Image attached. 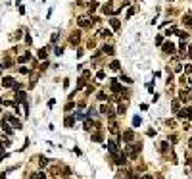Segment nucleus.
<instances>
[{"label":"nucleus","instance_id":"obj_1","mask_svg":"<svg viewBox=\"0 0 192 179\" xmlns=\"http://www.w3.org/2000/svg\"><path fill=\"white\" fill-rule=\"evenodd\" d=\"M113 162L117 164V166H125L127 164V154H113Z\"/></svg>","mask_w":192,"mask_h":179},{"label":"nucleus","instance_id":"obj_2","mask_svg":"<svg viewBox=\"0 0 192 179\" xmlns=\"http://www.w3.org/2000/svg\"><path fill=\"white\" fill-rule=\"evenodd\" d=\"M106 147H108V150H109L111 154H119V145H117V141H113V139H109Z\"/></svg>","mask_w":192,"mask_h":179},{"label":"nucleus","instance_id":"obj_3","mask_svg":"<svg viewBox=\"0 0 192 179\" xmlns=\"http://www.w3.org/2000/svg\"><path fill=\"white\" fill-rule=\"evenodd\" d=\"M109 87H111V93H115V95H117V93H121V91H123V87H121L119 83H117L115 79H109Z\"/></svg>","mask_w":192,"mask_h":179},{"label":"nucleus","instance_id":"obj_4","mask_svg":"<svg viewBox=\"0 0 192 179\" xmlns=\"http://www.w3.org/2000/svg\"><path fill=\"white\" fill-rule=\"evenodd\" d=\"M121 137H123V141H125V143H133L134 141V133H133V131H123Z\"/></svg>","mask_w":192,"mask_h":179},{"label":"nucleus","instance_id":"obj_5","mask_svg":"<svg viewBox=\"0 0 192 179\" xmlns=\"http://www.w3.org/2000/svg\"><path fill=\"white\" fill-rule=\"evenodd\" d=\"M2 131H4V133H12V127H10V120H8V118H2Z\"/></svg>","mask_w":192,"mask_h":179},{"label":"nucleus","instance_id":"obj_6","mask_svg":"<svg viewBox=\"0 0 192 179\" xmlns=\"http://www.w3.org/2000/svg\"><path fill=\"white\" fill-rule=\"evenodd\" d=\"M100 112H102V114H106L108 118H113V110L109 108L108 104H102V108H100Z\"/></svg>","mask_w":192,"mask_h":179},{"label":"nucleus","instance_id":"obj_7","mask_svg":"<svg viewBox=\"0 0 192 179\" xmlns=\"http://www.w3.org/2000/svg\"><path fill=\"white\" fill-rule=\"evenodd\" d=\"M163 52L173 54V52H175V45H173V43H163Z\"/></svg>","mask_w":192,"mask_h":179},{"label":"nucleus","instance_id":"obj_8","mask_svg":"<svg viewBox=\"0 0 192 179\" xmlns=\"http://www.w3.org/2000/svg\"><path fill=\"white\" fill-rule=\"evenodd\" d=\"M79 41H81V33H79V31H75L73 35H71L69 43H71V45H79Z\"/></svg>","mask_w":192,"mask_h":179},{"label":"nucleus","instance_id":"obj_9","mask_svg":"<svg viewBox=\"0 0 192 179\" xmlns=\"http://www.w3.org/2000/svg\"><path fill=\"white\" fill-rule=\"evenodd\" d=\"M17 102H27L25 100V93H23V91H17V93H15V104Z\"/></svg>","mask_w":192,"mask_h":179},{"label":"nucleus","instance_id":"obj_10","mask_svg":"<svg viewBox=\"0 0 192 179\" xmlns=\"http://www.w3.org/2000/svg\"><path fill=\"white\" fill-rule=\"evenodd\" d=\"M2 85H4V87H15L12 77H4V79H2Z\"/></svg>","mask_w":192,"mask_h":179},{"label":"nucleus","instance_id":"obj_11","mask_svg":"<svg viewBox=\"0 0 192 179\" xmlns=\"http://www.w3.org/2000/svg\"><path fill=\"white\" fill-rule=\"evenodd\" d=\"M8 120H10V122L13 123V127L15 129H21V122H19V120H15V118H13V116H6Z\"/></svg>","mask_w":192,"mask_h":179},{"label":"nucleus","instance_id":"obj_12","mask_svg":"<svg viewBox=\"0 0 192 179\" xmlns=\"http://www.w3.org/2000/svg\"><path fill=\"white\" fill-rule=\"evenodd\" d=\"M109 25H111V29H115V31H117V29L121 27V23H119V19L111 18V19H109Z\"/></svg>","mask_w":192,"mask_h":179},{"label":"nucleus","instance_id":"obj_13","mask_svg":"<svg viewBox=\"0 0 192 179\" xmlns=\"http://www.w3.org/2000/svg\"><path fill=\"white\" fill-rule=\"evenodd\" d=\"M77 23H79L81 27H89V25H90L89 18H79V19H77Z\"/></svg>","mask_w":192,"mask_h":179},{"label":"nucleus","instance_id":"obj_14","mask_svg":"<svg viewBox=\"0 0 192 179\" xmlns=\"http://www.w3.org/2000/svg\"><path fill=\"white\" fill-rule=\"evenodd\" d=\"M179 98L183 100V102H188V98H190V96H188V93L183 89V91H179Z\"/></svg>","mask_w":192,"mask_h":179},{"label":"nucleus","instance_id":"obj_15","mask_svg":"<svg viewBox=\"0 0 192 179\" xmlns=\"http://www.w3.org/2000/svg\"><path fill=\"white\" fill-rule=\"evenodd\" d=\"M177 118H179V120H188V114H186V108L179 110V112H177Z\"/></svg>","mask_w":192,"mask_h":179},{"label":"nucleus","instance_id":"obj_16","mask_svg":"<svg viewBox=\"0 0 192 179\" xmlns=\"http://www.w3.org/2000/svg\"><path fill=\"white\" fill-rule=\"evenodd\" d=\"M64 123H65V127H73V125H75V118H71V116H67Z\"/></svg>","mask_w":192,"mask_h":179},{"label":"nucleus","instance_id":"obj_17","mask_svg":"<svg viewBox=\"0 0 192 179\" xmlns=\"http://www.w3.org/2000/svg\"><path fill=\"white\" fill-rule=\"evenodd\" d=\"M31 179H46V173H44V172H37V173H31Z\"/></svg>","mask_w":192,"mask_h":179},{"label":"nucleus","instance_id":"obj_18","mask_svg":"<svg viewBox=\"0 0 192 179\" xmlns=\"http://www.w3.org/2000/svg\"><path fill=\"white\" fill-rule=\"evenodd\" d=\"M102 52H104V54H109V56H111L115 50H113V46H111V45H106V46L102 48Z\"/></svg>","mask_w":192,"mask_h":179},{"label":"nucleus","instance_id":"obj_19","mask_svg":"<svg viewBox=\"0 0 192 179\" xmlns=\"http://www.w3.org/2000/svg\"><path fill=\"white\" fill-rule=\"evenodd\" d=\"M183 23L188 25V27H192V16H190V14H186L185 18H183Z\"/></svg>","mask_w":192,"mask_h":179},{"label":"nucleus","instance_id":"obj_20","mask_svg":"<svg viewBox=\"0 0 192 179\" xmlns=\"http://www.w3.org/2000/svg\"><path fill=\"white\" fill-rule=\"evenodd\" d=\"M85 85H87V77H83V75H81V79L77 81V91H79V89H83Z\"/></svg>","mask_w":192,"mask_h":179},{"label":"nucleus","instance_id":"obj_21","mask_svg":"<svg viewBox=\"0 0 192 179\" xmlns=\"http://www.w3.org/2000/svg\"><path fill=\"white\" fill-rule=\"evenodd\" d=\"M102 12H104V14H113V8H111V2H108V4H106V6L102 8Z\"/></svg>","mask_w":192,"mask_h":179},{"label":"nucleus","instance_id":"obj_22","mask_svg":"<svg viewBox=\"0 0 192 179\" xmlns=\"http://www.w3.org/2000/svg\"><path fill=\"white\" fill-rule=\"evenodd\" d=\"M46 56H48V48H40V50H38V58H40V60H44Z\"/></svg>","mask_w":192,"mask_h":179},{"label":"nucleus","instance_id":"obj_23","mask_svg":"<svg viewBox=\"0 0 192 179\" xmlns=\"http://www.w3.org/2000/svg\"><path fill=\"white\" fill-rule=\"evenodd\" d=\"M125 112H127V104H119V108H117V114H119V116H125Z\"/></svg>","mask_w":192,"mask_h":179},{"label":"nucleus","instance_id":"obj_24","mask_svg":"<svg viewBox=\"0 0 192 179\" xmlns=\"http://www.w3.org/2000/svg\"><path fill=\"white\" fill-rule=\"evenodd\" d=\"M96 8H98V2H94V0H90V2H89V12L92 14V12L96 10Z\"/></svg>","mask_w":192,"mask_h":179},{"label":"nucleus","instance_id":"obj_25","mask_svg":"<svg viewBox=\"0 0 192 179\" xmlns=\"http://www.w3.org/2000/svg\"><path fill=\"white\" fill-rule=\"evenodd\" d=\"M109 70H113V71H119V62H117V60H113V62L109 64Z\"/></svg>","mask_w":192,"mask_h":179},{"label":"nucleus","instance_id":"obj_26","mask_svg":"<svg viewBox=\"0 0 192 179\" xmlns=\"http://www.w3.org/2000/svg\"><path fill=\"white\" fill-rule=\"evenodd\" d=\"M38 166H40V168L48 166V158H44V156H40V160H38Z\"/></svg>","mask_w":192,"mask_h":179},{"label":"nucleus","instance_id":"obj_27","mask_svg":"<svg viewBox=\"0 0 192 179\" xmlns=\"http://www.w3.org/2000/svg\"><path fill=\"white\" fill-rule=\"evenodd\" d=\"M92 141H94V143H100V141H102V133H100V131H98V133H94V135H92Z\"/></svg>","mask_w":192,"mask_h":179},{"label":"nucleus","instance_id":"obj_28","mask_svg":"<svg viewBox=\"0 0 192 179\" xmlns=\"http://www.w3.org/2000/svg\"><path fill=\"white\" fill-rule=\"evenodd\" d=\"M121 81H123V83H127V85L133 83V79H131V77H127V75H123V73H121Z\"/></svg>","mask_w":192,"mask_h":179},{"label":"nucleus","instance_id":"obj_29","mask_svg":"<svg viewBox=\"0 0 192 179\" xmlns=\"http://www.w3.org/2000/svg\"><path fill=\"white\" fill-rule=\"evenodd\" d=\"M100 37H111V31H109V29H102V31H100Z\"/></svg>","mask_w":192,"mask_h":179},{"label":"nucleus","instance_id":"obj_30","mask_svg":"<svg viewBox=\"0 0 192 179\" xmlns=\"http://www.w3.org/2000/svg\"><path fill=\"white\" fill-rule=\"evenodd\" d=\"M140 123H142V120L138 118V116H136V118H133V125H134V127H138Z\"/></svg>","mask_w":192,"mask_h":179},{"label":"nucleus","instance_id":"obj_31","mask_svg":"<svg viewBox=\"0 0 192 179\" xmlns=\"http://www.w3.org/2000/svg\"><path fill=\"white\" fill-rule=\"evenodd\" d=\"M179 50H181V54H186V52H188V48H186V45H185V43H181Z\"/></svg>","mask_w":192,"mask_h":179},{"label":"nucleus","instance_id":"obj_32","mask_svg":"<svg viewBox=\"0 0 192 179\" xmlns=\"http://www.w3.org/2000/svg\"><path fill=\"white\" fill-rule=\"evenodd\" d=\"M177 35H179V37L183 39V41H186V39H188V33H186V31H179Z\"/></svg>","mask_w":192,"mask_h":179},{"label":"nucleus","instance_id":"obj_33","mask_svg":"<svg viewBox=\"0 0 192 179\" xmlns=\"http://www.w3.org/2000/svg\"><path fill=\"white\" fill-rule=\"evenodd\" d=\"M85 129H87V131H90V129H92V122H90V120H87V122H85Z\"/></svg>","mask_w":192,"mask_h":179},{"label":"nucleus","instance_id":"obj_34","mask_svg":"<svg viewBox=\"0 0 192 179\" xmlns=\"http://www.w3.org/2000/svg\"><path fill=\"white\" fill-rule=\"evenodd\" d=\"M179 81H181L183 85H185V87L188 85V79H186V75H181V79H179Z\"/></svg>","mask_w":192,"mask_h":179},{"label":"nucleus","instance_id":"obj_35","mask_svg":"<svg viewBox=\"0 0 192 179\" xmlns=\"http://www.w3.org/2000/svg\"><path fill=\"white\" fill-rule=\"evenodd\" d=\"M171 106H173V110H175V112H179V100H173Z\"/></svg>","mask_w":192,"mask_h":179},{"label":"nucleus","instance_id":"obj_36","mask_svg":"<svg viewBox=\"0 0 192 179\" xmlns=\"http://www.w3.org/2000/svg\"><path fill=\"white\" fill-rule=\"evenodd\" d=\"M58 39H60V33H52V43H58Z\"/></svg>","mask_w":192,"mask_h":179},{"label":"nucleus","instance_id":"obj_37","mask_svg":"<svg viewBox=\"0 0 192 179\" xmlns=\"http://www.w3.org/2000/svg\"><path fill=\"white\" fill-rule=\"evenodd\" d=\"M156 45H163V37H161V35L156 37Z\"/></svg>","mask_w":192,"mask_h":179},{"label":"nucleus","instance_id":"obj_38","mask_svg":"<svg viewBox=\"0 0 192 179\" xmlns=\"http://www.w3.org/2000/svg\"><path fill=\"white\" fill-rule=\"evenodd\" d=\"M109 131H111L113 135H117V133H119V129H117V125H111V127H109Z\"/></svg>","mask_w":192,"mask_h":179},{"label":"nucleus","instance_id":"obj_39","mask_svg":"<svg viewBox=\"0 0 192 179\" xmlns=\"http://www.w3.org/2000/svg\"><path fill=\"white\" fill-rule=\"evenodd\" d=\"M4 147H6V145H4V143H0V156H4V158H6V154H4Z\"/></svg>","mask_w":192,"mask_h":179},{"label":"nucleus","instance_id":"obj_40","mask_svg":"<svg viewBox=\"0 0 192 179\" xmlns=\"http://www.w3.org/2000/svg\"><path fill=\"white\" fill-rule=\"evenodd\" d=\"M73 108H75V104H73V102H69V104H65V110H67V112H69V110H73Z\"/></svg>","mask_w":192,"mask_h":179},{"label":"nucleus","instance_id":"obj_41","mask_svg":"<svg viewBox=\"0 0 192 179\" xmlns=\"http://www.w3.org/2000/svg\"><path fill=\"white\" fill-rule=\"evenodd\" d=\"M185 71L188 73V75H192V66H185Z\"/></svg>","mask_w":192,"mask_h":179},{"label":"nucleus","instance_id":"obj_42","mask_svg":"<svg viewBox=\"0 0 192 179\" xmlns=\"http://www.w3.org/2000/svg\"><path fill=\"white\" fill-rule=\"evenodd\" d=\"M186 114H188V120H192V106H188V108H186Z\"/></svg>","mask_w":192,"mask_h":179},{"label":"nucleus","instance_id":"obj_43","mask_svg":"<svg viewBox=\"0 0 192 179\" xmlns=\"http://www.w3.org/2000/svg\"><path fill=\"white\" fill-rule=\"evenodd\" d=\"M10 66H12V62H10V60L6 58V60H4V66H2V68H10Z\"/></svg>","mask_w":192,"mask_h":179},{"label":"nucleus","instance_id":"obj_44","mask_svg":"<svg viewBox=\"0 0 192 179\" xmlns=\"http://www.w3.org/2000/svg\"><path fill=\"white\" fill-rule=\"evenodd\" d=\"M19 73H23V75H27V73H29V70H27V68H19Z\"/></svg>","mask_w":192,"mask_h":179},{"label":"nucleus","instance_id":"obj_45","mask_svg":"<svg viewBox=\"0 0 192 179\" xmlns=\"http://www.w3.org/2000/svg\"><path fill=\"white\" fill-rule=\"evenodd\" d=\"M96 77H98V79H104V77H106V73H104V71H98V73H96Z\"/></svg>","mask_w":192,"mask_h":179},{"label":"nucleus","instance_id":"obj_46","mask_svg":"<svg viewBox=\"0 0 192 179\" xmlns=\"http://www.w3.org/2000/svg\"><path fill=\"white\" fill-rule=\"evenodd\" d=\"M98 98H100V100H106L108 96H106V93H100V95H98Z\"/></svg>","mask_w":192,"mask_h":179},{"label":"nucleus","instance_id":"obj_47","mask_svg":"<svg viewBox=\"0 0 192 179\" xmlns=\"http://www.w3.org/2000/svg\"><path fill=\"white\" fill-rule=\"evenodd\" d=\"M160 148H161V152H165V150H167V143H161Z\"/></svg>","mask_w":192,"mask_h":179},{"label":"nucleus","instance_id":"obj_48","mask_svg":"<svg viewBox=\"0 0 192 179\" xmlns=\"http://www.w3.org/2000/svg\"><path fill=\"white\" fill-rule=\"evenodd\" d=\"M175 71H177V73H181V71H183V66L177 64V66H175Z\"/></svg>","mask_w":192,"mask_h":179},{"label":"nucleus","instance_id":"obj_49","mask_svg":"<svg viewBox=\"0 0 192 179\" xmlns=\"http://www.w3.org/2000/svg\"><path fill=\"white\" fill-rule=\"evenodd\" d=\"M140 179H154V177H152V175H142Z\"/></svg>","mask_w":192,"mask_h":179},{"label":"nucleus","instance_id":"obj_50","mask_svg":"<svg viewBox=\"0 0 192 179\" xmlns=\"http://www.w3.org/2000/svg\"><path fill=\"white\" fill-rule=\"evenodd\" d=\"M186 54H188V58H192V48H188V52H186Z\"/></svg>","mask_w":192,"mask_h":179},{"label":"nucleus","instance_id":"obj_51","mask_svg":"<svg viewBox=\"0 0 192 179\" xmlns=\"http://www.w3.org/2000/svg\"><path fill=\"white\" fill-rule=\"evenodd\" d=\"M2 158H4V156H0V160H2Z\"/></svg>","mask_w":192,"mask_h":179}]
</instances>
